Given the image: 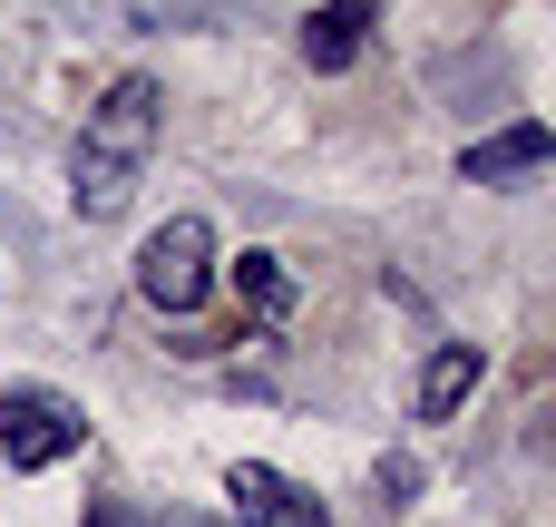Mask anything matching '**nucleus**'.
Returning <instances> with one entry per match:
<instances>
[{
  "label": "nucleus",
  "mask_w": 556,
  "mask_h": 527,
  "mask_svg": "<svg viewBox=\"0 0 556 527\" xmlns=\"http://www.w3.org/2000/svg\"><path fill=\"white\" fill-rule=\"evenodd\" d=\"M156 137H166V88H156L147 68L108 78V98L88 108V127H78V147H68V215H78V225H117V215L137 205L147 166H156Z\"/></svg>",
  "instance_id": "nucleus-1"
},
{
  "label": "nucleus",
  "mask_w": 556,
  "mask_h": 527,
  "mask_svg": "<svg viewBox=\"0 0 556 527\" xmlns=\"http://www.w3.org/2000/svg\"><path fill=\"white\" fill-rule=\"evenodd\" d=\"M215 293V225L205 215H166L137 244V303L147 313H195Z\"/></svg>",
  "instance_id": "nucleus-2"
},
{
  "label": "nucleus",
  "mask_w": 556,
  "mask_h": 527,
  "mask_svg": "<svg viewBox=\"0 0 556 527\" xmlns=\"http://www.w3.org/2000/svg\"><path fill=\"white\" fill-rule=\"evenodd\" d=\"M68 450H88V411L49 381H10L0 391V460L10 469H59Z\"/></svg>",
  "instance_id": "nucleus-3"
},
{
  "label": "nucleus",
  "mask_w": 556,
  "mask_h": 527,
  "mask_svg": "<svg viewBox=\"0 0 556 527\" xmlns=\"http://www.w3.org/2000/svg\"><path fill=\"white\" fill-rule=\"evenodd\" d=\"M225 509H235V527H332V499H313L274 460H235L225 469Z\"/></svg>",
  "instance_id": "nucleus-4"
},
{
  "label": "nucleus",
  "mask_w": 556,
  "mask_h": 527,
  "mask_svg": "<svg viewBox=\"0 0 556 527\" xmlns=\"http://www.w3.org/2000/svg\"><path fill=\"white\" fill-rule=\"evenodd\" d=\"M371 10H381V0H323V10L303 20V68L342 78V68L362 59V39H371Z\"/></svg>",
  "instance_id": "nucleus-5"
},
{
  "label": "nucleus",
  "mask_w": 556,
  "mask_h": 527,
  "mask_svg": "<svg viewBox=\"0 0 556 527\" xmlns=\"http://www.w3.org/2000/svg\"><path fill=\"white\" fill-rule=\"evenodd\" d=\"M547 127H538V117H518V127H498V137H479V147H459V176H469V186H508V176H538V166H547Z\"/></svg>",
  "instance_id": "nucleus-6"
},
{
  "label": "nucleus",
  "mask_w": 556,
  "mask_h": 527,
  "mask_svg": "<svg viewBox=\"0 0 556 527\" xmlns=\"http://www.w3.org/2000/svg\"><path fill=\"white\" fill-rule=\"evenodd\" d=\"M225 284H235V303L274 332V323H293V264L274 254V244H244L235 264H225Z\"/></svg>",
  "instance_id": "nucleus-7"
},
{
  "label": "nucleus",
  "mask_w": 556,
  "mask_h": 527,
  "mask_svg": "<svg viewBox=\"0 0 556 527\" xmlns=\"http://www.w3.org/2000/svg\"><path fill=\"white\" fill-rule=\"evenodd\" d=\"M469 391H479V342H430V362H420V421H459Z\"/></svg>",
  "instance_id": "nucleus-8"
},
{
  "label": "nucleus",
  "mask_w": 556,
  "mask_h": 527,
  "mask_svg": "<svg viewBox=\"0 0 556 527\" xmlns=\"http://www.w3.org/2000/svg\"><path fill=\"white\" fill-rule=\"evenodd\" d=\"M78 527H205V518H166V509H137V499H88Z\"/></svg>",
  "instance_id": "nucleus-9"
},
{
  "label": "nucleus",
  "mask_w": 556,
  "mask_h": 527,
  "mask_svg": "<svg viewBox=\"0 0 556 527\" xmlns=\"http://www.w3.org/2000/svg\"><path fill=\"white\" fill-rule=\"evenodd\" d=\"M371 489H381V509H410V499H420V460H401V450L371 460Z\"/></svg>",
  "instance_id": "nucleus-10"
}]
</instances>
